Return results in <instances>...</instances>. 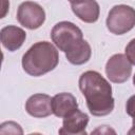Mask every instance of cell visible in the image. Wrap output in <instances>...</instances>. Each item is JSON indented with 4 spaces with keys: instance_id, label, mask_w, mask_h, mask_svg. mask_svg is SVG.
<instances>
[{
    "instance_id": "cell-1",
    "label": "cell",
    "mask_w": 135,
    "mask_h": 135,
    "mask_svg": "<svg viewBox=\"0 0 135 135\" xmlns=\"http://www.w3.org/2000/svg\"><path fill=\"white\" fill-rule=\"evenodd\" d=\"M79 89L85 97L86 107L93 116H107L114 110L112 86L96 71H86L79 77Z\"/></svg>"
},
{
    "instance_id": "cell-2",
    "label": "cell",
    "mask_w": 135,
    "mask_h": 135,
    "mask_svg": "<svg viewBox=\"0 0 135 135\" xmlns=\"http://www.w3.org/2000/svg\"><path fill=\"white\" fill-rule=\"evenodd\" d=\"M59 62V54L55 45L49 41L34 43L22 57V68L33 77L42 76L53 71Z\"/></svg>"
},
{
    "instance_id": "cell-3",
    "label": "cell",
    "mask_w": 135,
    "mask_h": 135,
    "mask_svg": "<svg viewBox=\"0 0 135 135\" xmlns=\"http://www.w3.org/2000/svg\"><path fill=\"white\" fill-rule=\"evenodd\" d=\"M54 44L64 53L73 52L83 42L81 30L70 21H60L54 25L51 32Z\"/></svg>"
},
{
    "instance_id": "cell-4",
    "label": "cell",
    "mask_w": 135,
    "mask_h": 135,
    "mask_svg": "<svg viewBox=\"0 0 135 135\" xmlns=\"http://www.w3.org/2000/svg\"><path fill=\"white\" fill-rule=\"evenodd\" d=\"M108 30L115 35H123L135 26V8L118 4L111 8L105 21Z\"/></svg>"
},
{
    "instance_id": "cell-5",
    "label": "cell",
    "mask_w": 135,
    "mask_h": 135,
    "mask_svg": "<svg viewBox=\"0 0 135 135\" xmlns=\"http://www.w3.org/2000/svg\"><path fill=\"white\" fill-rule=\"evenodd\" d=\"M17 20L22 26L28 30H37L45 21V12L38 3L24 1L18 6Z\"/></svg>"
},
{
    "instance_id": "cell-6",
    "label": "cell",
    "mask_w": 135,
    "mask_h": 135,
    "mask_svg": "<svg viewBox=\"0 0 135 135\" xmlns=\"http://www.w3.org/2000/svg\"><path fill=\"white\" fill-rule=\"evenodd\" d=\"M105 74L114 83L126 82L132 74V63L123 54H115L105 64Z\"/></svg>"
},
{
    "instance_id": "cell-7",
    "label": "cell",
    "mask_w": 135,
    "mask_h": 135,
    "mask_svg": "<svg viewBox=\"0 0 135 135\" xmlns=\"http://www.w3.org/2000/svg\"><path fill=\"white\" fill-rule=\"evenodd\" d=\"M25 111L33 117L44 118L53 114L51 96L42 93L34 94L25 102Z\"/></svg>"
},
{
    "instance_id": "cell-8",
    "label": "cell",
    "mask_w": 135,
    "mask_h": 135,
    "mask_svg": "<svg viewBox=\"0 0 135 135\" xmlns=\"http://www.w3.org/2000/svg\"><path fill=\"white\" fill-rule=\"evenodd\" d=\"M89 123V116L80 110H75L72 114L63 118L62 127L59 129V134L82 135L86 134L85 129Z\"/></svg>"
},
{
    "instance_id": "cell-9",
    "label": "cell",
    "mask_w": 135,
    "mask_h": 135,
    "mask_svg": "<svg viewBox=\"0 0 135 135\" xmlns=\"http://www.w3.org/2000/svg\"><path fill=\"white\" fill-rule=\"evenodd\" d=\"M73 13L85 23H94L98 20L100 7L96 0H74L71 2Z\"/></svg>"
},
{
    "instance_id": "cell-10",
    "label": "cell",
    "mask_w": 135,
    "mask_h": 135,
    "mask_svg": "<svg viewBox=\"0 0 135 135\" xmlns=\"http://www.w3.org/2000/svg\"><path fill=\"white\" fill-rule=\"evenodd\" d=\"M2 45L9 52L19 50L25 41L26 33L21 27L16 25H6L0 32Z\"/></svg>"
},
{
    "instance_id": "cell-11",
    "label": "cell",
    "mask_w": 135,
    "mask_h": 135,
    "mask_svg": "<svg viewBox=\"0 0 135 135\" xmlns=\"http://www.w3.org/2000/svg\"><path fill=\"white\" fill-rule=\"evenodd\" d=\"M78 109V102L71 93H59L52 98V110L59 118H64Z\"/></svg>"
},
{
    "instance_id": "cell-12",
    "label": "cell",
    "mask_w": 135,
    "mask_h": 135,
    "mask_svg": "<svg viewBox=\"0 0 135 135\" xmlns=\"http://www.w3.org/2000/svg\"><path fill=\"white\" fill-rule=\"evenodd\" d=\"M91 55H92L91 45L85 40H83V42L77 49H75L73 52L65 53V57H66L68 61L74 65L84 64L85 62H88L90 60Z\"/></svg>"
},
{
    "instance_id": "cell-13",
    "label": "cell",
    "mask_w": 135,
    "mask_h": 135,
    "mask_svg": "<svg viewBox=\"0 0 135 135\" xmlns=\"http://www.w3.org/2000/svg\"><path fill=\"white\" fill-rule=\"evenodd\" d=\"M7 124L9 126V128H6L5 126L1 124V128H0V133L1 134H6V133H19V134H22L23 131L22 129L20 128V126L14 121H6Z\"/></svg>"
},
{
    "instance_id": "cell-14",
    "label": "cell",
    "mask_w": 135,
    "mask_h": 135,
    "mask_svg": "<svg viewBox=\"0 0 135 135\" xmlns=\"http://www.w3.org/2000/svg\"><path fill=\"white\" fill-rule=\"evenodd\" d=\"M126 56L131 61L132 64L135 65V38L132 39L126 46Z\"/></svg>"
},
{
    "instance_id": "cell-15",
    "label": "cell",
    "mask_w": 135,
    "mask_h": 135,
    "mask_svg": "<svg viewBox=\"0 0 135 135\" xmlns=\"http://www.w3.org/2000/svg\"><path fill=\"white\" fill-rule=\"evenodd\" d=\"M126 111L129 116H131L132 118H135V95H132L128 99L126 103Z\"/></svg>"
},
{
    "instance_id": "cell-16",
    "label": "cell",
    "mask_w": 135,
    "mask_h": 135,
    "mask_svg": "<svg viewBox=\"0 0 135 135\" xmlns=\"http://www.w3.org/2000/svg\"><path fill=\"white\" fill-rule=\"evenodd\" d=\"M8 7H9V2H8V0H2V8H3V12H2V14H1V18H3V17L5 16L6 11H7Z\"/></svg>"
},
{
    "instance_id": "cell-17",
    "label": "cell",
    "mask_w": 135,
    "mask_h": 135,
    "mask_svg": "<svg viewBox=\"0 0 135 135\" xmlns=\"http://www.w3.org/2000/svg\"><path fill=\"white\" fill-rule=\"evenodd\" d=\"M129 135H132V134H135V118H133V124H132V128L129 130L128 132Z\"/></svg>"
},
{
    "instance_id": "cell-18",
    "label": "cell",
    "mask_w": 135,
    "mask_h": 135,
    "mask_svg": "<svg viewBox=\"0 0 135 135\" xmlns=\"http://www.w3.org/2000/svg\"><path fill=\"white\" fill-rule=\"evenodd\" d=\"M133 84H134V86H135V74H134V76H133Z\"/></svg>"
},
{
    "instance_id": "cell-19",
    "label": "cell",
    "mask_w": 135,
    "mask_h": 135,
    "mask_svg": "<svg viewBox=\"0 0 135 135\" xmlns=\"http://www.w3.org/2000/svg\"><path fill=\"white\" fill-rule=\"evenodd\" d=\"M68 1H70V2H73V1H74V0H68Z\"/></svg>"
}]
</instances>
